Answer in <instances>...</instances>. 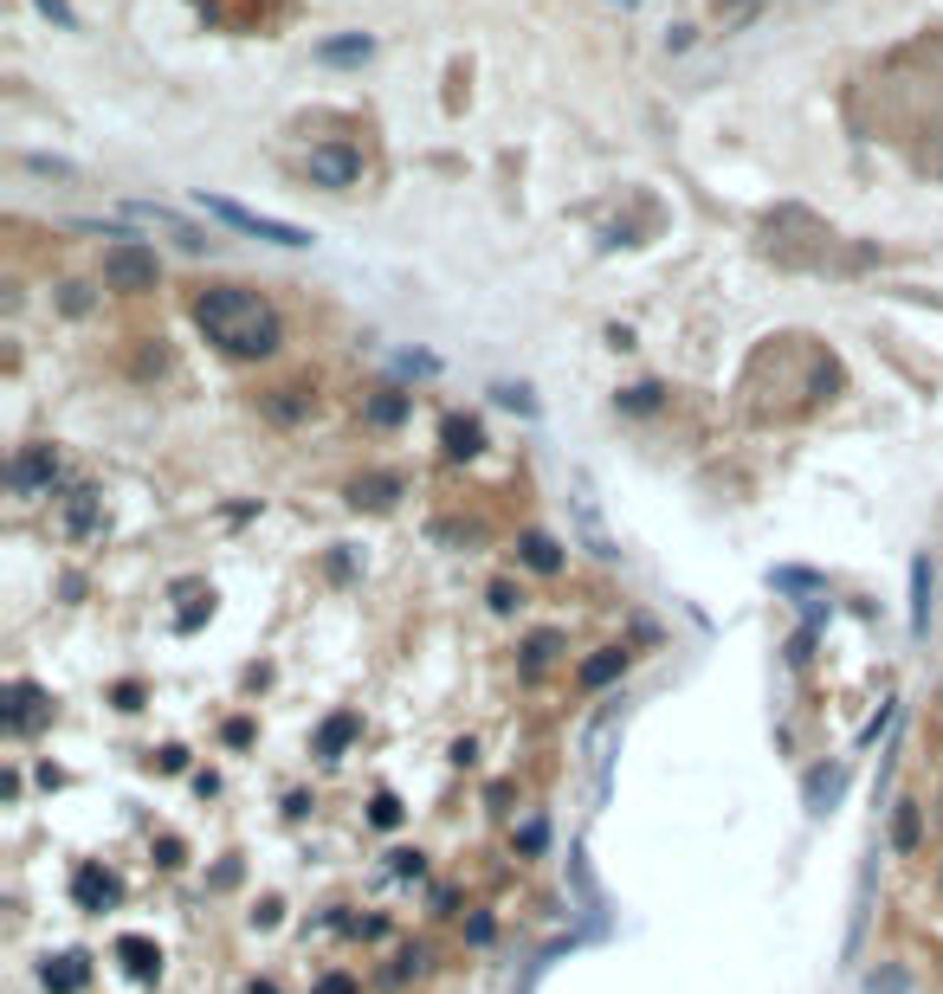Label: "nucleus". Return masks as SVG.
I'll return each instance as SVG.
<instances>
[{"mask_svg": "<svg viewBox=\"0 0 943 994\" xmlns=\"http://www.w3.org/2000/svg\"><path fill=\"white\" fill-rule=\"evenodd\" d=\"M201 7H207V0H201Z\"/></svg>", "mask_w": 943, "mask_h": 994, "instance_id": "nucleus-26", "label": "nucleus"}, {"mask_svg": "<svg viewBox=\"0 0 943 994\" xmlns=\"http://www.w3.org/2000/svg\"><path fill=\"white\" fill-rule=\"evenodd\" d=\"M394 498H401V479H394V472H369V479L349 484V504H356V511H388Z\"/></svg>", "mask_w": 943, "mask_h": 994, "instance_id": "nucleus-11", "label": "nucleus"}, {"mask_svg": "<svg viewBox=\"0 0 943 994\" xmlns=\"http://www.w3.org/2000/svg\"><path fill=\"white\" fill-rule=\"evenodd\" d=\"M621 672H627V653H621V646H602L595 659H582V672H575V685H582V691H602V685H614Z\"/></svg>", "mask_w": 943, "mask_h": 994, "instance_id": "nucleus-12", "label": "nucleus"}, {"mask_svg": "<svg viewBox=\"0 0 943 994\" xmlns=\"http://www.w3.org/2000/svg\"><path fill=\"white\" fill-rule=\"evenodd\" d=\"M376 827H401V801L394 795H376V813H369Z\"/></svg>", "mask_w": 943, "mask_h": 994, "instance_id": "nucleus-22", "label": "nucleus"}, {"mask_svg": "<svg viewBox=\"0 0 943 994\" xmlns=\"http://www.w3.org/2000/svg\"><path fill=\"white\" fill-rule=\"evenodd\" d=\"M317 994H356V982H349V975H324V982H317Z\"/></svg>", "mask_w": 943, "mask_h": 994, "instance_id": "nucleus-25", "label": "nucleus"}, {"mask_svg": "<svg viewBox=\"0 0 943 994\" xmlns=\"http://www.w3.org/2000/svg\"><path fill=\"white\" fill-rule=\"evenodd\" d=\"M440 445H447V459H479V452H485V427H479L472 413H447Z\"/></svg>", "mask_w": 943, "mask_h": 994, "instance_id": "nucleus-9", "label": "nucleus"}, {"mask_svg": "<svg viewBox=\"0 0 943 994\" xmlns=\"http://www.w3.org/2000/svg\"><path fill=\"white\" fill-rule=\"evenodd\" d=\"M491 607L511 614V607H517V588H511V582H491Z\"/></svg>", "mask_w": 943, "mask_h": 994, "instance_id": "nucleus-24", "label": "nucleus"}, {"mask_svg": "<svg viewBox=\"0 0 943 994\" xmlns=\"http://www.w3.org/2000/svg\"><path fill=\"white\" fill-rule=\"evenodd\" d=\"M194 330L233 362H265L285 342V317L253 285H207V291H194Z\"/></svg>", "mask_w": 943, "mask_h": 994, "instance_id": "nucleus-1", "label": "nucleus"}, {"mask_svg": "<svg viewBox=\"0 0 943 994\" xmlns=\"http://www.w3.org/2000/svg\"><path fill=\"white\" fill-rule=\"evenodd\" d=\"M621 407H627V413H653V407H659V388H653V381H646V388H627Z\"/></svg>", "mask_w": 943, "mask_h": 994, "instance_id": "nucleus-21", "label": "nucleus"}, {"mask_svg": "<svg viewBox=\"0 0 943 994\" xmlns=\"http://www.w3.org/2000/svg\"><path fill=\"white\" fill-rule=\"evenodd\" d=\"M369 52H376V39H369V33H342V39H324V52H317V59H324V65H362Z\"/></svg>", "mask_w": 943, "mask_h": 994, "instance_id": "nucleus-16", "label": "nucleus"}, {"mask_svg": "<svg viewBox=\"0 0 943 994\" xmlns=\"http://www.w3.org/2000/svg\"><path fill=\"white\" fill-rule=\"evenodd\" d=\"M517 555H524V568H536V575H556V568H563V550H556L543 530H524V536H517Z\"/></svg>", "mask_w": 943, "mask_h": 994, "instance_id": "nucleus-14", "label": "nucleus"}, {"mask_svg": "<svg viewBox=\"0 0 943 994\" xmlns=\"http://www.w3.org/2000/svg\"><path fill=\"white\" fill-rule=\"evenodd\" d=\"M892 847H899V852H918V808H911V801L892 813Z\"/></svg>", "mask_w": 943, "mask_h": 994, "instance_id": "nucleus-19", "label": "nucleus"}, {"mask_svg": "<svg viewBox=\"0 0 943 994\" xmlns=\"http://www.w3.org/2000/svg\"><path fill=\"white\" fill-rule=\"evenodd\" d=\"M39 975H45V988H52V994H78V988H84V982H91V969H84V956H59V962H45Z\"/></svg>", "mask_w": 943, "mask_h": 994, "instance_id": "nucleus-15", "label": "nucleus"}, {"mask_svg": "<svg viewBox=\"0 0 943 994\" xmlns=\"http://www.w3.org/2000/svg\"><path fill=\"white\" fill-rule=\"evenodd\" d=\"M116 956H123V969H130V975H143V982H150V975H162V950H155L150 936H116Z\"/></svg>", "mask_w": 943, "mask_h": 994, "instance_id": "nucleus-13", "label": "nucleus"}, {"mask_svg": "<svg viewBox=\"0 0 943 994\" xmlns=\"http://www.w3.org/2000/svg\"><path fill=\"white\" fill-rule=\"evenodd\" d=\"M556 646H563V639H556V633H536V639H530V646H524V672H543V665H550V653H556Z\"/></svg>", "mask_w": 943, "mask_h": 994, "instance_id": "nucleus-20", "label": "nucleus"}, {"mask_svg": "<svg viewBox=\"0 0 943 994\" xmlns=\"http://www.w3.org/2000/svg\"><path fill=\"white\" fill-rule=\"evenodd\" d=\"M310 407H317V401H310L304 388H265V394H259V413H265V420H278V427H298Z\"/></svg>", "mask_w": 943, "mask_h": 994, "instance_id": "nucleus-10", "label": "nucleus"}, {"mask_svg": "<svg viewBox=\"0 0 943 994\" xmlns=\"http://www.w3.org/2000/svg\"><path fill=\"white\" fill-rule=\"evenodd\" d=\"M104 285L123 297H143L162 285V258L150 253V246H111L104 253Z\"/></svg>", "mask_w": 943, "mask_h": 994, "instance_id": "nucleus-3", "label": "nucleus"}, {"mask_svg": "<svg viewBox=\"0 0 943 994\" xmlns=\"http://www.w3.org/2000/svg\"><path fill=\"white\" fill-rule=\"evenodd\" d=\"M39 13H45V20H59V27H78L72 0H39Z\"/></svg>", "mask_w": 943, "mask_h": 994, "instance_id": "nucleus-23", "label": "nucleus"}, {"mask_svg": "<svg viewBox=\"0 0 943 994\" xmlns=\"http://www.w3.org/2000/svg\"><path fill=\"white\" fill-rule=\"evenodd\" d=\"M45 717H52V704H45V691L20 678V685L7 691V730H13V737H27V730H39Z\"/></svg>", "mask_w": 943, "mask_h": 994, "instance_id": "nucleus-5", "label": "nucleus"}, {"mask_svg": "<svg viewBox=\"0 0 943 994\" xmlns=\"http://www.w3.org/2000/svg\"><path fill=\"white\" fill-rule=\"evenodd\" d=\"M401 420H408V394H394V388L369 394V427H401Z\"/></svg>", "mask_w": 943, "mask_h": 994, "instance_id": "nucleus-18", "label": "nucleus"}, {"mask_svg": "<svg viewBox=\"0 0 943 994\" xmlns=\"http://www.w3.org/2000/svg\"><path fill=\"white\" fill-rule=\"evenodd\" d=\"M201 207H207V214H221L227 226H239V233H253V239H271V246H310V233H304V226L265 221V214L239 207V201H227V194H201Z\"/></svg>", "mask_w": 943, "mask_h": 994, "instance_id": "nucleus-4", "label": "nucleus"}, {"mask_svg": "<svg viewBox=\"0 0 943 994\" xmlns=\"http://www.w3.org/2000/svg\"><path fill=\"white\" fill-rule=\"evenodd\" d=\"M59 484V452L52 445H27L13 459V491H52Z\"/></svg>", "mask_w": 943, "mask_h": 994, "instance_id": "nucleus-6", "label": "nucleus"}, {"mask_svg": "<svg viewBox=\"0 0 943 994\" xmlns=\"http://www.w3.org/2000/svg\"><path fill=\"white\" fill-rule=\"evenodd\" d=\"M98 530H104V498H98L91 484H78L72 498H65V536L84 543V536H98Z\"/></svg>", "mask_w": 943, "mask_h": 994, "instance_id": "nucleus-7", "label": "nucleus"}, {"mask_svg": "<svg viewBox=\"0 0 943 994\" xmlns=\"http://www.w3.org/2000/svg\"><path fill=\"white\" fill-rule=\"evenodd\" d=\"M349 737H356V717H349V710H337V717L317 730V756H330V762H337L342 749H349Z\"/></svg>", "mask_w": 943, "mask_h": 994, "instance_id": "nucleus-17", "label": "nucleus"}, {"mask_svg": "<svg viewBox=\"0 0 943 994\" xmlns=\"http://www.w3.org/2000/svg\"><path fill=\"white\" fill-rule=\"evenodd\" d=\"M116 891H123V884H116L111 872H104V865H78L72 898L84 904V911H111V904H116Z\"/></svg>", "mask_w": 943, "mask_h": 994, "instance_id": "nucleus-8", "label": "nucleus"}, {"mask_svg": "<svg viewBox=\"0 0 943 994\" xmlns=\"http://www.w3.org/2000/svg\"><path fill=\"white\" fill-rule=\"evenodd\" d=\"M362 168H369L362 143H310L304 148V175H310L317 187H356L362 182Z\"/></svg>", "mask_w": 943, "mask_h": 994, "instance_id": "nucleus-2", "label": "nucleus"}]
</instances>
